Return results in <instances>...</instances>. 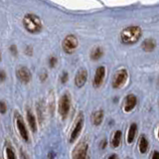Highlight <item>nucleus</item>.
Segmentation results:
<instances>
[{"instance_id":"1","label":"nucleus","mask_w":159,"mask_h":159,"mask_svg":"<svg viewBox=\"0 0 159 159\" xmlns=\"http://www.w3.org/2000/svg\"><path fill=\"white\" fill-rule=\"evenodd\" d=\"M141 29L138 26H130L122 31L120 34L121 42L124 44H134L141 37Z\"/></svg>"},{"instance_id":"2","label":"nucleus","mask_w":159,"mask_h":159,"mask_svg":"<svg viewBox=\"0 0 159 159\" xmlns=\"http://www.w3.org/2000/svg\"><path fill=\"white\" fill-rule=\"evenodd\" d=\"M23 25L25 29L30 33H39L42 30V22L38 16L34 14L25 15L23 19Z\"/></svg>"},{"instance_id":"3","label":"nucleus","mask_w":159,"mask_h":159,"mask_svg":"<svg viewBox=\"0 0 159 159\" xmlns=\"http://www.w3.org/2000/svg\"><path fill=\"white\" fill-rule=\"evenodd\" d=\"M78 45H79V41L77 37L74 36V35H68V36L64 39L62 47H63V50L65 51V53L72 54L78 48Z\"/></svg>"},{"instance_id":"4","label":"nucleus","mask_w":159,"mask_h":159,"mask_svg":"<svg viewBox=\"0 0 159 159\" xmlns=\"http://www.w3.org/2000/svg\"><path fill=\"white\" fill-rule=\"evenodd\" d=\"M70 108H71V98L68 94H65L61 96V99L59 100L58 110L60 116L63 118H66L70 112Z\"/></svg>"},{"instance_id":"5","label":"nucleus","mask_w":159,"mask_h":159,"mask_svg":"<svg viewBox=\"0 0 159 159\" xmlns=\"http://www.w3.org/2000/svg\"><path fill=\"white\" fill-rule=\"evenodd\" d=\"M128 78V74H127L126 70H119L116 73L114 77L112 79V88L113 89H119L121 88L127 81Z\"/></svg>"},{"instance_id":"6","label":"nucleus","mask_w":159,"mask_h":159,"mask_svg":"<svg viewBox=\"0 0 159 159\" xmlns=\"http://www.w3.org/2000/svg\"><path fill=\"white\" fill-rule=\"evenodd\" d=\"M83 125H84V118H83V114H80V116L77 119V122L75 124V127L71 133L70 136V143H74L75 141L77 140V138L79 137V135L81 134L82 129H83Z\"/></svg>"},{"instance_id":"7","label":"nucleus","mask_w":159,"mask_h":159,"mask_svg":"<svg viewBox=\"0 0 159 159\" xmlns=\"http://www.w3.org/2000/svg\"><path fill=\"white\" fill-rule=\"evenodd\" d=\"M88 148H89L88 143L81 142L76 148L74 149L73 158L74 159H86L87 153H88Z\"/></svg>"},{"instance_id":"8","label":"nucleus","mask_w":159,"mask_h":159,"mask_svg":"<svg viewBox=\"0 0 159 159\" xmlns=\"http://www.w3.org/2000/svg\"><path fill=\"white\" fill-rule=\"evenodd\" d=\"M16 125H17V129L19 131V134L22 138H23L26 142L29 141V134H28V130L26 128V125L23 121V118L20 116H16Z\"/></svg>"},{"instance_id":"9","label":"nucleus","mask_w":159,"mask_h":159,"mask_svg":"<svg viewBox=\"0 0 159 159\" xmlns=\"http://www.w3.org/2000/svg\"><path fill=\"white\" fill-rule=\"evenodd\" d=\"M16 75H17V78L19 79V81L24 84H28L31 81V78H32L30 70L26 67H20L17 70Z\"/></svg>"},{"instance_id":"10","label":"nucleus","mask_w":159,"mask_h":159,"mask_svg":"<svg viewBox=\"0 0 159 159\" xmlns=\"http://www.w3.org/2000/svg\"><path fill=\"white\" fill-rule=\"evenodd\" d=\"M105 77V68L100 66L96 71V75L94 78V82H92V85H94L95 88H100L103 84L104 80Z\"/></svg>"},{"instance_id":"11","label":"nucleus","mask_w":159,"mask_h":159,"mask_svg":"<svg viewBox=\"0 0 159 159\" xmlns=\"http://www.w3.org/2000/svg\"><path fill=\"white\" fill-rule=\"evenodd\" d=\"M88 80V72L86 70H80L75 77V85L78 88H83Z\"/></svg>"},{"instance_id":"12","label":"nucleus","mask_w":159,"mask_h":159,"mask_svg":"<svg viewBox=\"0 0 159 159\" xmlns=\"http://www.w3.org/2000/svg\"><path fill=\"white\" fill-rule=\"evenodd\" d=\"M136 103H137V100H136V96L134 95H128L126 96V98L124 100V107H123V109L126 112H131L132 109L135 108Z\"/></svg>"},{"instance_id":"13","label":"nucleus","mask_w":159,"mask_h":159,"mask_svg":"<svg viewBox=\"0 0 159 159\" xmlns=\"http://www.w3.org/2000/svg\"><path fill=\"white\" fill-rule=\"evenodd\" d=\"M104 119V112L103 110H96L92 116V122L94 125H100Z\"/></svg>"},{"instance_id":"14","label":"nucleus","mask_w":159,"mask_h":159,"mask_svg":"<svg viewBox=\"0 0 159 159\" xmlns=\"http://www.w3.org/2000/svg\"><path fill=\"white\" fill-rule=\"evenodd\" d=\"M27 121H28V124L30 126V129L33 132H36L37 121H36V118H35V116H34V114L32 113V112H30V110L27 112Z\"/></svg>"},{"instance_id":"15","label":"nucleus","mask_w":159,"mask_h":159,"mask_svg":"<svg viewBox=\"0 0 159 159\" xmlns=\"http://www.w3.org/2000/svg\"><path fill=\"white\" fill-rule=\"evenodd\" d=\"M136 131H137V125L136 123H131L128 129V133H127V142L132 143L134 140V137L136 135Z\"/></svg>"},{"instance_id":"16","label":"nucleus","mask_w":159,"mask_h":159,"mask_svg":"<svg viewBox=\"0 0 159 159\" xmlns=\"http://www.w3.org/2000/svg\"><path fill=\"white\" fill-rule=\"evenodd\" d=\"M156 46V43L152 39H146L144 40V42L142 43V48L144 51L146 52H151L154 50V48Z\"/></svg>"},{"instance_id":"17","label":"nucleus","mask_w":159,"mask_h":159,"mask_svg":"<svg viewBox=\"0 0 159 159\" xmlns=\"http://www.w3.org/2000/svg\"><path fill=\"white\" fill-rule=\"evenodd\" d=\"M121 131L120 130H116V132H114V134H113V137L112 139V146L114 147V148H116L118 147L119 145H120V142H121Z\"/></svg>"},{"instance_id":"18","label":"nucleus","mask_w":159,"mask_h":159,"mask_svg":"<svg viewBox=\"0 0 159 159\" xmlns=\"http://www.w3.org/2000/svg\"><path fill=\"white\" fill-rule=\"evenodd\" d=\"M104 55V50L101 49L100 47H96L95 49H92V51L91 52V59L92 60H99Z\"/></svg>"},{"instance_id":"19","label":"nucleus","mask_w":159,"mask_h":159,"mask_svg":"<svg viewBox=\"0 0 159 159\" xmlns=\"http://www.w3.org/2000/svg\"><path fill=\"white\" fill-rule=\"evenodd\" d=\"M148 140L145 137V135H142L139 139V151L140 153H145L148 149Z\"/></svg>"},{"instance_id":"20","label":"nucleus","mask_w":159,"mask_h":159,"mask_svg":"<svg viewBox=\"0 0 159 159\" xmlns=\"http://www.w3.org/2000/svg\"><path fill=\"white\" fill-rule=\"evenodd\" d=\"M6 155H7L8 159H16V155H15L14 151L9 147L6 148Z\"/></svg>"},{"instance_id":"21","label":"nucleus","mask_w":159,"mask_h":159,"mask_svg":"<svg viewBox=\"0 0 159 159\" xmlns=\"http://www.w3.org/2000/svg\"><path fill=\"white\" fill-rule=\"evenodd\" d=\"M57 58L56 57H54V56H52V57H50V59H49V66L51 68H54L55 66H56V64H57Z\"/></svg>"},{"instance_id":"22","label":"nucleus","mask_w":159,"mask_h":159,"mask_svg":"<svg viewBox=\"0 0 159 159\" xmlns=\"http://www.w3.org/2000/svg\"><path fill=\"white\" fill-rule=\"evenodd\" d=\"M68 78H69V75L67 72H64L63 74H62L61 76V83L62 84H66L68 82Z\"/></svg>"},{"instance_id":"23","label":"nucleus","mask_w":159,"mask_h":159,"mask_svg":"<svg viewBox=\"0 0 159 159\" xmlns=\"http://www.w3.org/2000/svg\"><path fill=\"white\" fill-rule=\"evenodd\" d=\"M7 110V107H6V104L4 101H0V113H5Z\"/></svg>"},{"instance_id":"24","label":"nucleus","mask_w":159,"mask_h":159,"mask_svg":"<svg viewBox=\"0 0 159 159\" xmlns=\"http://www.w3.org/2000/svg\"><path fill=\"white\" fill-rule=\"evenodd\" d=\"M10 52L13 56H17V47L15 45L10 46Z\"/></svg>"},{"instance_id":"25","label":"nucleus","mask_w":159,"mask_h":159,"mask_svg":"<svg viewBox=\"0 0 159 159\" xmlns=\"http://www.w3.org/2000/svg\"><path fill=\"white\" fill-rule=\"evenodd\" d=\"M6 80V73L4 71H0V82H4Z\"/></svg>"},{"instance_id":"26","label":"nucleus","mask_w":159,"mask_h":159,"mask_svg":"<svg viewBox=\"0 0 159 159\" xmlns=\"http://www.w3.org/2000/svg\"><path fill=\"white\" fill-rule=\"evenodd\" d=\"M107 144H108L107 139H104V140L100 142V148H101V149H104L105 147H107Z\"/></svg>"},{"instance_id":"27","label":"nucleus","mask_w":159,"mask_h":159,"mask_svg":"<svg viewBox=\"0 0 159 159\" xmlns=\"http://www.w3.org/2000/svg\"><path fill=\"white\" fill-rule=\"evenodd\" d=\"M48 78V75L47 73H42L41 74V76H40V79H41V81L44 82V81H46V79Z\"/></svg>"},{"instance_id":"28","label":"nucleus","mask_w":159,"mask_h":159,"mask_svg":"<svg viewBox=\"0 0 159 159\" xmlns=\"http://www.w3.org/2000/svg\"><path fill=\"white\" fill-rule=\"evenodd\" d=\"M32 53H33L32 48H31V47H27V48H26V54H27L28 56H31V55H32Z\"/></svg>"},{"instance_id":"29","label":"nucleus","mask_w":159,"mask_h":159,"mask_svg":"<svg viewBox=\"0 0 159 159\" xmlns=\"http://www.w3.org/2000/svg\"><path fill=\"white\" fill-rule=\"evenodd\" d=\"M151 159H159V151H154Z\"/></svg>"},{"instance_id":"30","label":"nucleus","mask_w":159,"mask_h":159,"mask_svg":"<svg viewBox=\"0 0 159 159\" xmlns=\"http://www.w3.org/2000/svg\"><path fill=\"white\" fill-rule=\"evenodd\" d=\"M108 159H118V157L116 155V154H112V155H110Z\"/></svg>"},{"instance_id":"31","label":"nucleus","mask_w":159,"mask_h":159,"mask_svg":"<svg viewBox=\"0 0 159 159\" xmlns=\"http://www.w3.org/2000/svg\"><path fill=\"white\" fill-rule=\"evenodd\" d=\"M0 61H1V52H0Z\"/></svg>"},{"instance_id":"32","label":"nucleus","mask_w":159,"mask_h":159,"mask_svg":"<svg viewBox=\"0 0 159 159\" xmlns=\"http://www.w3.org/2000/svg\"><path fill=\"white\" fill-rule=\"evenodd\" d=\"M158 138H159V129H158Z\"/></svg>"}]
</instances>
